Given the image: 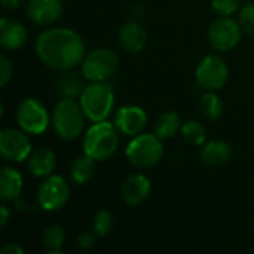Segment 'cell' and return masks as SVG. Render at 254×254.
<instances>
[{
  "label": "cell",
  "instance_id": "cell-1",
  "mask_svg": "<svg viewBox=\"0 0 254 254\" xmlns=\"http://www.w3.org/2000/svg\"><path fill=\"white\" fill-rule=\"evenodd\" d=\"M36 54L49 68L65 71L82 64L86 52L82 36L65 27H54L42 31L36 40Z\"/></svg>",
  "mask_w": 254,
  "mask_h": 254
},
{
  "label": "cell",
  "instance_id": "cell-2",
  "mask_svg": "<svg viewBox=\"0 0 254 254\" xmlns=\"http://www.w3.org/2000/svg\"><path fill=\"white\" fill-rule=\"evenodd\" d=\"M85 113L76 98L63 97L54 107L51 125L55 134L65 141L76 140L85 129Z\"/></svg>",
  "mask_w": 254,
  "mask_h": 254
},
{
  "label": "cell",
  "instance_id": "cell-3",
  "mask_svg": "<svg viewBox=\"0 0 254 254\" xmlns=\"http://www.w3.org/2000/svg\"><path fill=\"white\" fill-rule=\"evenodd\" d=\"M119 146V131L115 124L107 121L92 124L83 135V153L94 161L112 158Z\"/></svg>",
  "mask_w": 254,
  "mask_h": 254
},
{
  "label": "cell",
  "instance_id": "cell-4",
  "mask_svg": "<svg viewBox=\"0 0 254 254\" xmlns=\"http://www.w3.org/2000/svg\"><path fill=\"white\" fill-rule=\"evenodd\" d=\"M80 107L92 124L107 121L115 106V92L107 82H91L79 97Z\"/></svg>",
  "mask_w": 254,
  "mask_h": 254
},
{
  "label": "cell",
  "instance_id": "cell-5",
  "mask_svg": "<svg viewBox=\"0 0 254 254\" xmlns=\"http://www.w3.org/2000/svg\"><path fill=\"white\" fill-rule=\"evenodd\" d=\"M125 155L129 164L137 168H153L164 156L162 138L156 134L140 132L131 138L125 149Z\"/></svg>",
  "mask_w": 254,
  "mask_h": 254
},
{
  "label": "cell",
  "instance_id": "cell-6",
  "mask_svg": "<svg viewBox=\"0 0 254 254\" xmlns=\"http://www.w3.org/2000/svg\"><path fill=\"white\" fill-rule=\"evenodd\" d=\"M119 70V57L109 48H97L88 52L80 64L85 80L109 82Z\"/></svg>",
  "mask_w": 254,
  "mask_h": 254
},
{
  "label": "cell",
  "instance_id": "cell-7",
  "mask_svg": "<svg viewBox=\"0 0 254 254\" xmlns=\"http://www.w3.org/2000/svg\"><path fill=\"white\" fill-rule=\"evenodd\" d=\"M16 122L21 129H24L30 135L43 134L49 124L51 116L46 107L36 98H24L16 109Z\"/></svg>",
  "mask_w": 254,
  "mask_h": 254
},
{
  "label": "cell",
  "instance_id": "cell-8",
  "mask_svg": "<svg viewBox=\"0 0 254 254\" xmlns=\"http://www.w3.org/2000/svg\"><path fill=\"white\" fill-rule=\"evenodd\" d=\"M70 198V186L61 176H48L36 192L37 205L45 211L61 210Z\"/></svg>",
  "mask_w": 254,
  "mask_h": 254
},
{
  "label": "cell",
  "instance_id": "cell-9",
  "mask_svg": "<svg viewBox=\"0 0 254 254\" xmlns=\"http://www.w3.org/2000/svg\"><path fill=\"white\" fill-rule=\"evenodd\" d=\"M195 77L199 86L205 91H219L229 79V68L223 58L217 55H207L199 61Z\"/></svg>",
  "mask_w": 254,
  "mask_h": 254
},
{
  "label": "cell",
  "instance_id": "cell-10",
  "mask_svg": "<svg viewBox=\"0 0 254 254\" xmlns=\"http://www.w3.org/2000/svg\"><path fill=\"white\" fill-rule=\"evenodd\" d=\"M243 33L244 31L238 21L231 16H220L208 28V42L213 49L228 52L240 43Z\"/></svg>",
  "mask_w": 254,
  "mask_h": 254
},
{
  "label": "cell",
  "instance_id": "cell-11",
  "mask_svg": "<svg viewBox=\"0 0 254 254\" xmlns=\"http://www.w3.org/2000/svg\"><path fill=\"white\" fill-rule=\"evenodd\" d=\"M31 141L24 129L4 128L0 132V155L7 162H22L31 153Z\"/></svg>",
  "mask_w": 254,
  "mask_h": 254
},
{
  "label": "cell",
  "instance_id": "cell-12",
  "mask_svg": "<svg viewBox=\"0 0 254 254\" xmlns=\"http://www.w3.org/2000/svg\"><path fill=\"white\" fill-rule=\"evenodd\" d=\"M147 124V115L140 106H122L115 115V125L122 135L134 137L143 132Z\"/></svg>",
  "mask_w": 254,
  "mask_h": 254
},
{
  "label": "cell",
  "instance_id": "cell-13",
  "mask_svg": "<svg viewBox=\"0 0 254 254\" xmlns=\"http://www.w3.org/2000/svg\"><path fill=\"white\" fill-rule=\"evenodd\" d=\"M152 192V183L149 177L141 173L128 176L121 186V196L124 202L129 207H137L143 204Z\"/></svg>",
  "mask_w": 254,
  "mask_h": 254
},
{
  "label": "cell",
  "instance_id": "cell-14",
  "mask_svg": "<svg viewBox=\"0 0 254 254\" xmlns=\"http://www.w3.org/2000/svg\"><path fill=\"white\" fill-rule=\"evenodd\" d=\"M63 15L61 0H30L27 4V16L39 25H49Z\"/></svg>",
  "mask_w": 254,
  "mask_h": 254
},
{
  "label": "cell",
  "instance_id": "cell-15",
  "mask_svg": "<svg viewBox=\"0 0 254 254\" xmlns=\"http://www.w3.org/2000/svg\"><path fill=\"white\" fill-rule=\"evenodd\" d=\"M27 42V30L24 25L10 18H1L0 21V45L3 49L16 51Z\"/></svg>",
  "mask_w": 254,
  "mask_h": 254
},
{
  "label": "cell",
  "instance_id": "cell-16",
  "mask_svg": "<svg viewBox=\"0 0 254 254\" xmlns=\"http://www.w3.org/2000/svg\"><path fill=\"white\" fill-rule=\"evenodd\" d=\"M119 43L127 52L137 54L144 49L147 43V33L137 21H128L119 30Z\"/></svg>",
  "mask_w": 254,
  "mask_h": 254
},
{
  "label": "cell",
  "instance_id": "cell-17",
  "mask_svg": "<svg viewBox=\"0 0 254 254\" xmlns=\"http://www.w3.org/2000/svg\"><path fill=\"white\" fill-rule=\"evenodd\" d=\"M27 161H28L27 162L28 171L34 177L45 179V177L51 176L57 167V156H55L54 150H51L48 147H40V149L33 150Z\"/></svg>",
  "mask_w": 254,
  "mask_h": 254
},
{
  "label": "cell",
  "instance_id": "cell-18",
  "mask_svg": "<svg viewBox=\"0 0 254 254\" xmlns=\"http://www.w3.org/2000/svg\"><path fill=\"white\" fill-rule=\"evenodd\" d=\"M24 188L22 176L18 170L12 167H4L0 174V198L7 201H16L21 196Z\"/></svg>",
  "mask_w": 254,
  "mask_h": 254
},
{
  "label": "cell",
  "instance_id": "cell-19",
  "mask_svg": "<svg viewBox=\"0 0 254 254\" xmlns=\"http://www.w3.org/2000/svg\"><path fill=\"white\" fill-rule=\"evenodd\" d=\"M231 146L223 140H211L202 144L201 159L207 165H225L231 161Z\"/></svg>",
  "mask_w": 254,
  "mask_h": 254
},
{
  "label": "cell",
  "instance_id": "cell-20",
  "mask_svg": "<svg viewBox=\"0 0 254 254\" xmlns=\"http://www.w3.org/2000/svg\"><path fill=\"white\" fill-rule=\"evenodd\" d=\"M95 162L91 156L88 155H82L79 158H76L70 167V179L74 185L82 186L86 185L92 180V177L95 176Z\"/></svg>",
  "mask_w": 254,
  "mask_h": 254
},
{
  "label": "cell",
  "instance_id": "cell-21",
  "mask_svg": "<svg viewBox=\"0 0 254 254\" xmlns=\"http://www.w3.org/2000/svg\"><path fill=\"white\" fill-rule=\"evenodd\" d=\"M182 119L176 112H164L155 122V134L162 140H170L182 129Z\"/></svg>",
  "mask_w": 254,
  "mask_h": 254
},
{
  "label": "cell",
  "instance_id": "cell-22",
  "mask_svg": "<svg viewBox=\"0 0 254 254\" xmlns=\"http://www.w3.org/2000/svg\"><path fill=\"white\" fill-rule=\"evenodd\" d=\"M83 76L80 77L77 73L71 70H65L64 74H61L57 80V91L63 97H70V98H79L85 85H83Z\"/></svg>",
  "mask_w": 254,
  "mask_h": 254
},
{
  "label": "cell",
  "instance_id": "cell-23",
  "mask_svg": "<svg viewBox=\"0 0 254 254\" xmlns=\"http://www.w3.org/2000/svg\"><path fill=\"white\" fill-rule=\"evenodd\" d=\"M65 241V234L64 229L58 225H51L43 231L42 235V246L48 253L57 254L61 253L63 246Z\"/></svg>",
  "mask_w": 254,
  "mask_h": 254
},
{
  "label": "cell",
  "instance_id": "cell-24",
  "mask_svg": "<svg viewBox=\"0 0 254 254\" xmlns=\"http://www.w3.org/2000/svg\"><path fill=\"white\" fill-rule=\"evenodd\" d=\"M202 115L210 121H217L223 113V103L216 91H207L199 101Z\"/></svg>",
  "mask_w": 254,
  "mask_h": 254
},
{
  "label": "cell",
  "instance_id": "cell-25",
  "mask_svg": "<svg viewBox=\"0 0 254 254\" xmlns=\"http://www.w3.org/2000/svg\"><path fill=\"white\" fill-rule=\"evenodd\" d=\"M180 132H182L183 140L192 146H202L205 143V137H207L205 128L199 121H195V119L186 121L182 125Z\"/></svg>",
  "mask_w": 254,
  "mask_h": 254
},
{
  "label": "cell",
  "instance_id": "cell-26",
  "mask_svg": "<svg viewBox=\"0 0 254 254\" xmlns=\"http://www.w3.org/2000/svg\"><path fill=\"white\" fill-rule=\"evenodd\" d=\"M113 229V214L109 210H100L92 220V231L97 237H107Z\"/></svg>",
  "mask_w": 254,
  "mask_h": 254
},
{
  "label": "cell",
  "instance_id": "cell-27",
  "mask_svg": "<svg viewBox=\"0 0 254 254\" xmlns=\"http://www.w3.org/2000/svg\"><path fill=\"white\" fill-rule=\"evenodd\" d=\"M238 22L246 34L254 37V1H247L240 9Z\"/></svg>",
  "mask_w": 254,
  "mask_h": 254
},
{
  "label": "cell",
  "instance_id": "cell-28",
  "mask_svg": "<svg viewBox=\"0 0 254 254\" xmlns=\"http://www.w3.org/2000/svg\"><path fill=\"white\" fill-rule=\"evenodd\" d=\"M211 9L220 16H232L240 7V0H211Z\"/></svg>",
  "mask_w": 254,
  "mask_h": 254
},
{
  "label": "cell",
  "instance_id": "cell-29",
  "mask_svg": "<svg viewBox=\"0 0 254 254\" xmlns=\"http://www.w3.org/2000/svg\"><path fill=\"white\" fill-rule=\"evenodd\" d=\"M12 74H13L12 63L9 61L7 57L1 55L0 57V86L1 88H4L12 80Z\"/></svg>",
  "mask_w": 254,
  "mask_h": 254
},
{
  "label": "cell",
  "instance_id": "cell-30",
  "mask_svg": "<svg viewBox=\"0 0 254 254\" xmlns=\"http://www.w3.org/2000/svg\"><path fill=\"white\" fill-rule=\"evenodd\" d=\"M95 234L94 231L92 232H82L79 237H77V247L80 250H89L92 249L94 243H95Z\"/></svg>",
  "mask_w": 254,
  "mask_h": 254
},
{
  "label": "cell",
  "instance_id": "cell-31",
  "mask_svg": "<svg viewBox=\"0 0 254 254\" xmlns=\"http://www.w3.org/2000/svg\"><path fill=\"white\" fill-rule=\"evenodd\" d=\"M0 253L1 254H24L25 250L24 247H21L19 244L16 243H6L1 249H0Z\"/></svg>",
  "mask_w": 254,
  "mask_h": 254
},
{
  "label": "cell",
  "instance_id": "cell-32",
  "mask_svg": "<svg viewBox=\"0 0 254 254\" xmlns=\"http://www.w3.org/2000/svg\"><path fill=\"white\" fill-rule=\"evenodd\" d=\"M0 213H1V219H0V225L4 228L6 225H7V222H9V219H10V216H12V210L6 205V204H3L1 205V208H0Z\"/></svg>",
  "mask_w": 254,
  "mask_h": 254
},
{
  "label": "cell",
  "instance_id": "cell-33",
  "mask_svg": "<svg viewBox=\"0 0 254 254\" xmlns=\"http://www.w3.org/2000/svg\"><path fill=\"white\" fill-rule=\"evenodd\" d=\"M22 1H24V0H1L3 6H4L6 9H9V10H15V9H18V7H21Z\"/></svg>",
  "mask_w": 254,
  "mask_h": 254
}]
</instances>
